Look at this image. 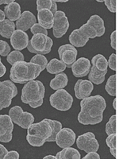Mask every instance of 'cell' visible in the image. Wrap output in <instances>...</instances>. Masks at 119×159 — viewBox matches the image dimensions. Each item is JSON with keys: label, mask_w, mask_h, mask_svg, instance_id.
Returning <instances> with one entry per match:
<instances>
[{"label": "cell", "mask_w": 119, "mask_h": 159, "mask_svg": "<svg viewBox=\"0 0 119 159\" xmlns=\"http://www.w3.org/2000/svg\"><path fill=\"white\" fill-rule=\"evenodd\" d=\"M107 108V103L100 95L85 98L80 101V112L78 121L83 125H96L103 119V112Z\"/></svg>", "instance_id": "6da1fadb"}, {"label": "cell", "mask_w": 119, "mask_h": 159, "mask_svg": "<svg viewBox=\"0 0 119 159\" xmlns=\"http://www.w3.org/2000/svg\"><path fill=\"white\" fill-rule=\"evenodd\" d=\"M42 72V68L37 64L22 61L12 65L10 71V80L14 83L26 84L37 78Z\"/></svg>", "instance_id": "7a4b0ae2"}, {"label": "cell", "mask_w": 119, "mask_h": 159, "mask_svg": "<svg viewBox=\"0 0 119 159\" xmlns=\"http://www.w3.org/2000/svg\"><path fill=\"white\" fill-rule=\"evenodd\" d=\"M45 88L40 80H31L22 88L21 99L22 103L29 104L32 108H37L43 104Z\"/></svg>", "instance_id": "3957f363"}, {"label": "cell", "mask_w": 119, "mask_h": 159, "mask_svg": "<svg viewBox=\"0 0 119 159\" xmlns=\"http://www.w3.org/2000/svg\"><path fill=\"white\" fill-rule=\"evenodd\" d=\"M26 140L29 145L34 147L43 146L52 134V127L45 120L33 123L27 129Z\"/></svg>", "instance_id": "277c9868"}, {"label": "cell", "mask_w": 119, "mask_h": 159, "mask_svg": "<svg viewBox=\"0 0 119 159\" xmlns=\"http://www.w3.org/2000/svg\"><path fill=\"white\" fill-rule=\"evenodd\" d=\"M98 37L96 30L90 24L85 23L79 29L74 30L69 35V42L74 47H83L89 39H93Z\"/></svg>", "instance_id": "5b68a950"}, {"label": "cell", "mask_w": 119, "mask_h": 159, "mask_svg": "<svg viewBox=\"0 0 119 159\" xmlns=\"http://www.w3.org/2000/svg\"><path fill=\"white\" fill-rule=\"evenodd\" d=\"M53 41L48 35L38 34L32 37L28 44L27 49L35 54H48L51 52Z\"/></svg>", "instance_id": "8992f818"}, {"label": "cell", "mask_w": 119, "mask_h": 159, "mask_svg": "<svg viewBox=\"0 0 119 159\" xmlns=\"http://www.w3.org/2000/svg\"><path fill=\"white\" fill-rule=\"evenodd\" d=\"M49 103L52 107L60 111L70 110L73 103V97L64 89H59L49 97Z\"/></svg>", "instance_id": "52a82bcc"}, {"label": "cell", "mask_w": 119, "mask_h": 159, "mask_svg": "<svg viewBox=\"0 0 119 159\" xmlns=\"http://www.w3.org/2000/svg\"><path fill=\"white\" fill-rule=\"evenodd\" d=\"M18 95V89L11 80L0 82V111L10 107L13 98Z\"/></svg>", "instance_id": "ba28073f"}, {"label": "cell", "mask_w": 119, "mask_h": 159, "mask_svg": "<svg viewBox=\"0 0 119 159\" xmlns=\"http://www.w3.org/2000/svg\"><path fill=\"white\" fill-rule=\"evenodd\" d=\"M9 116L14 123L23 129H28L34 122V116L31 113L24 111L20 106H15L9 111Z\"/></svg>", "instance_id": "9c48e42d"}, {"label": "cell", "mask_w": 119, "mask_h": 159, "mask_svg": "<svg viewBox=\"0 0 119 159\" xmlns=\"http://www.w3.org/2000/svg\"><path fill=\"white\" fill-rule=\"evenodd\" d=\"M76 145L79 150H83L86 153L95 151L99 149V143L96 139L95 135L92 132H87L77 138Z\"/></svg>", "instance_id": "30bf717a"}, {"label": "cell", "mask_w": 119, "mask_h": 159, "mask_svg": "<svg viewBox=\"0 0 119 159\" xmlns=\"http://www.w3.org/2000/svg\"><path fill=\"white\" fill-rule=\"evenodd\" d=\"M53 35L55 38H60L67 33L69 29V22L65 13L61 11H57L54 14L53 22Z\"/></svg>", "instance_id": "8fae6325"}, {"label": "cell", "mask_w": 119, "mask_h": 159, "mask_svg": "<svg viewBox=\"0 0 119 159\" xmlns=\"http://www.w3.org/2000/svg\"><path fill=\"white\" fill-rule=\"evenodd\" d=\"M9 115H0V142L7 143L12 140L14 124Z\"/></svg>", "instance_id": "7c38bea8"}, {"label": "cell", "mask_w": 119, "mask_h": 159, "mask_svg": "<svg viewBox=\"0 0 119 159\" xmlns=\"http://www.w3.org/2000/svg\"><path fill=\"white\" fill-rule=\"evenodd\" d=\"M58 54L60 61L66 65L67 68H71L72 64L76 61L78 51L76 48L71 44H65L60 46L58 49Z\"/></svg>", "instance_id": "4fadbf2b"}, {"label": "cell", "mask_w": 119, "mask_h": 159, "mask_svg": "<svg viewBox=\"0 0 119 159\" xmlns=\"http://www.w3.org/2000/svg\"><path fill=\"white\" fill-rule=\"evenodd\" d=\"M76 133L72 129L62 127L61 130L56 134L55 142L58 147L63 149L72 147L76 143Z\"/></svg>", "instance_id": "5bb4252c"}, {"label": "cell", "mask_w": 119, "mask_h": 159, "mask_svg": "<svg viewBox=\"0 0 119 159\" xmlns=\"http://www.w3.org/2000/svg\"><path fill=\"white\" fill-rule=\"evenodd\" d=\"M90 67H91V63L89 59L86 57H80L72 64L71 69L74 76L80 78L88 75Z\"/></svg>", "instance_id": "9a60e30c"}, {"label": "cell", "mask_w": 119, "mask_h": 159, "mask_svg": "<svg viewBox=\"0 0 119 159\" xmlns=\"http://www.w3.org/2000/svg\"><path fill=\"white\" fill-rule=\"evenodd\" d=\"M94 89V84L88 80H78L75 84L74 91L76 98L83 99L90 96Z\"/></svg>", "instance_id": "2e32d148"}, {"label": "cell", "mask_w": 119, "mask_h": 159, "mask_svg": "<svg viewBox=\"0 0 119 159\" xmlns=\"http://www.w3.org/2000/svg\"><path fill=\"white\" fill-rule=\"evenodd\" d=\"M11 44L13 49L21 51L27 48L29 44V36L25 32L19 30H16L11 37Z\"/></svg>", "instance_id": "e0dca14e"}, {"label": "cell", "mask_w": 119, "mask_h": 159, "mask_svg": "<svg viewBox=\"0 0 119 159\" xmlns=\"http://www.w3.org/2000/svg\"><path fill=\"white\" fill-rule=\"evenodd\" d=\"M35 23H37V18L35 15L30 11H25L22 13L19 19L16 21L15 25H16L17 29L19 30L26 32Z\"/></svg>", "instance_id": "ac0fdd59"}, {"label": "cell", "mask_w": 119, "mask_h": 159, "mask_svg": "<svg viewBox=\"0 0 119 159\" xmlns=\"http://www.w3.org/2000/svg\"><path fill=\"white\" fill-rule=\"evenodd\" d=\"M38 24L45 29H52L54 22V15L47 9L37 11Z\"/></svg>", "instance_id": "d6986e66"}, {"label": "cell", "mask_w": 119, "mask_h": 159, "mask_svg": "<svg viewBox=\"0 0 119 159\" xmlns=\"http://www.w3.org/2000/svg\"><path fill=\"white\" fill-rule=\"evenodd\" d=\"M3 12L5 14V16L12 22H15V21L19 19L21 15H22L21 7L16 2H13L6 6L4 7Z\"/></svg>", "instance_id": "ffe728a7"}, {"label": "cell", "mask_w": 119, "mask_h": 159, "mask_svg": "<svg viewBox=\"0 0 119 159\" xmlns=\"http://www.w3.org/2000/svg\"><path fill=\"white\" fill-rule=\"evenodd\" d=\"M68 83V77L65 73L60 72L55 76V77L51 80L49 86L53 90H59V89H64Z\"/></svg>", "instance_id": "44dd1931"}, {"label": "cell", "mask_w": 119, "mask_h": 159, "mask_svg": "<svg viewBox=\"0 0 119 159\" xmlns=\"http://www.w3.org/2000/svg\"><path fill=\"white\" fill-rule=\"evenodd\" d=\"M15 23L9 19H5L0 22V35L9 39L15 30Z\"/></svg>", "instance_id": "7402d4cb"}, {"label": "cell", "mask_w": 119, "mask_h": 159, "mask_svg": "<svg viewBox=\"0 0 119 159\" xmlns=\"http://www.w3.org/2000/svg\"><path fill=\"white\" fill-rule=\"evenodd\" d=\"M87 23L90 24L96 30L98 37H102L103 35H104L105 32H106V28H105L104 21L101 17L98 15H92L87 20Z\"/></svg>", "instance_id": "603a6c76"}, {"label": "cell", "mask_w": 119, "mask_h": 159, "mask_svg": "<svg viewBox=\"0 0 119 159\" xmlns=\"http://www.w3.org/2000/svg\"><path fill=\"white\" fill-rule=\"evenodd\" d=\"M67 66L61 61L60 60H58L56 58H53L48 63L46 66V70L50 74H58L60 72H64V71L66 69Z\"/></svg>", "instance_id": "cb8c5ba5"}, {"label": "cell", "mask_w": 119, "mask_h": 159, "mask_svg": "<svg viewBox=\"0 0 119 159\" xmlns=\"http://www.w3.org/2000/svg\"><path fill=\"white\" fill-rule=\"evenodd\" d=\"M92 66L96 69L102 72L107 73L108 69V63L107 58L102 54H96L91 59Z\"/></svg>", "instance_id": "d4e9b609"}, {"label": "cell", "mask_w": 119, "mask_h": 159, "mask_svg": "<svg viewBox=\"0 0 119 159\" xmlns=\"http://www.w3.org/2000/svg\"><path fill=\"white\" fill-rule=\"evenodd\" d=\"M56 157V159H80L81 155L76 149L69 147L58 152Z\"/></svg>", "instance_id": "484cf974"}, {"label": "cell", "mask_w": 119, "mask_h": 159, "mask_svg": "<svg viewBox=\"0 0 119 159\" xmlns=\"http://www.w3.org/2000/svg\"><path fill=\"white\" fill-rule=\"evenodd\" d=\"M37 10L47 9L54 15L57 11V4L54 0H37Z\"/></svg>", "instance_id": "4316f807"}, {"label": "cell", "mask_w": 119, "mask_h": 159, "mask_svg": "<svg viewBox=\"0 0 119 159\" xmlns=\"http://www.w3.org/2000/svg\"><path fill=\"white\" fill-rule=\"evenodd\" d=\"M44 120L47 121L49 123V125L52 127V134H51L50 137L47 139V141L49 143H53L55 142V139H56V136L58 132L61 130L62 128V123L60 122L57 121V120H52V119H45Z\"/></svg>", "instance_id": "83f0119b"}, {"label": "cell", "mask_w": 119, "mask_h": 159, "mask_svg": "<svg viewBox=\"0 0 119 159\" xmlns=\"http://www.w3.org/2000/svg\"><path fill=\"white\" fill-rule=\"evenodd\" d=\"M105 89L110 96L115 97L116 96V75H112L107 80Z\"/></svg>", "instance_id": "f1b7e54d"}, {"label": "cell", "mask_w": 119, "mask_h": 159, "mask_svg": "<svg viewBox=\"0 0 119 159\" xmlns=\"http://www.w3.org/2000/svg\"><path fill=\"white\" fill-rule=\"evenodd\" d=\"M24 59H25L24 55L21 52V51L18 50H15L13 51V52H11L8 54V56L7 57V61L11 65H13L16 62L24 61Z\"/></svg>", "instance_id": "f546056e"}, {"label": "cell", "mask_w": 119, "mask_h": 159, "mask_svg": "<svg viewBox=\"0 0 119 159\" xmlns=\"http://www.w3.org/2000/svg\"><path fill=\"white\" fill-rule=\"evenodd\" d=\"M31 63L33 64H37L40 66V67L42 68V70H45V69H46V66L48 65V60L47 58L45 57V55L42 54H36L34 57H33L31 58L30 61Z\"/></svg>", "instance_id": "4dcf8cb0"}, {"label": "cell", "mask_w": 119, "mask_h": 159, "mask_svg": "<svg viewBox=\"0 0 119 159\" xmlns=\"http://www.w3.org/2000/svg\"><path fill=\"white\" fill-rule=\"evenodd\" d=\"M106 143L107 147L110 148V154L114 157H117L116 156V134H111L108 135L106 139Z\"/></svg>", "instance_id": "1f68e13d"}, {"label": "cell", "mask_w": 119, "mask_h": 159, "mask_svg": "<svg viewBox=\"0 0 119 159\" xmlns=\"http://www.w3.org/2000/svg\"><path fill=\"white\" fill-rule=\"evenodd\" d=\"M106 133L107 135L116 134V116L113 115L106 124Z\"/></svg>", "instance_id": "d6a6232c"}, {"label": "cell", "mask_w": 119, "mask_h": 159, "mask_svg": "<svg viewBox=\"0 0 119 159\" xmlns=\"http://www.w3.org/2000/svg\"><path fill=\"white\" fill-rule=\"evenodd\" d=\"M11 52V46L7 42L0 40V56L7 57Z\"/></svg>", "instance_id": "836d02e7"}, {"label": "cell", "mask_w": 119, "mask_h": 159, "mask_svg": "<svg viewBox=\"0 0 119 159\" xmlns=\"http://www.w3.org/2000/svg\"><path fill=\"white\" fill-rule=\"evenodd\" d=\"M30 31L33 34H42L48 35V30L45 28L39 25L38 23H35L34 25H33L32 27L30 28Z\"/></svg>", "instance_id": "e575fe53"}, {"label": "cell", "mask_w": 119, "mask_h": 159, "mask_svg": "<svg viewBox=\"0 0 119 159\" xmlns=\"http://www.w3.org/2000/svg\"><path fill=\"white\" fill-rule=\"evenodd\" d=\"M116 1L115 0H105L104 3L107 9L112 13L116 12Z\"/></svg>", "instance_id": "d590c367"}, {"label": "cell", "mask_w": 119, "mask_h": 159, "mask_svg": "<svg viewBox=\"0 0 119 159\" xmlns=\"http://www.w3.org/2000/svg\"><path fill=\"white\" fill-rule=\"evenodd\" d=\"M108 66L113 71H116V54L115 53H111V55L109 57V60L107 61Z\"/></svg>", "instance_id": "8d00e7d4"}, {"label": "cell", "mask_w": 119, "mask_h": 159, "mask_svg": "<svg viewBox=\"0 0 119 159\" xmlns=\"http://www.w3.org/2000/svg\"><path fill=\"white\" fill-rule=\"evenodd\" d=\"M19 154L15 150L8 151L7 154H6L3 159H19Z\"/></svg>", "instance_id": "74e56055"}, {"label": "cell", "mask_w": 119, "mask_h": 159, "mask_svg": "<svg viewBox=\"0 0 119 159\" xmlns=\"http://www.w3.org/2000/svg\"><path fill=\"white\" fill-rule=\"evenodd\" d=\"M83 159H100V156H99L97 152L92 151L87 153V155L84 156Z\"/></svg>", "instance_id": "f35d334b"}, {"label": "cell", "mask_w": 119, "mask_h": 159, "mask_svg": "<svg viewBox=\"0 0 119 159\" xmlns=\"http://www.w3.org/2000/svg\"><path fill=\"white\" fill-rule=\"evenodd\" d=\"M110 45L112 49H116V31H113L110 35Z\"/></svg>", "instance_id": "ab89813d"}, {"label": "cell", "mask_w": 119, "mask_h": 159, "mask_svg": "<svg viewBox=\"0 0 119 159\" xmlns=\"http://www.w3.org/2000/svg\"><path fill=\"white\" fill-rule=\"evenodd\" d=\"M7 149L3 145L0 144V159H3L6 154H7Z\"/></svg>", "instance_id": "60d3db41"}, {"label": "cell", "mask_w": 119, "mask_h": 159, "mask_svg": "<svg viewBox=\"0 0 119 159\" xmlns=\"http://www.w3.org/2000/svg\"><path fill=\"white\" fill-rule=\"evenodd\" d=\"M6 72H7V68L2 64V62L0 61V77H2L5 75Z\"/></svg>", "instance_id": "b9f144b4"}, {"label": "cell", "mask_w": 119, "mask_h": 159, "mask_svg": "<svg viewBox=\"0 0 119 159\" xmlns=\"http://www.w3.org/2000/svg\"><path fill=\"white\" fill-rule=\"evenodd\" d=\"M15 2V1H13V0H0V5H2V4H10L11 2Z\"/></svg>", "instance_id": "7bdbcfd3"}, {"label": "cell", "mask_w": 119, "mask_h": 159, "mask_svg": "<svg viewBox=\"0 0 119 159\" xmlns=\"http://www.w3.org/2000/svg\"><path fill=\"white\" fill-rule=\"evenodd\" d=\"M6 16H5V14H4L3 11L2 10H0V22H2L3 20L6 19Z\"/></svg>", "instance_id": "ee69618b"}, {"label": "cell", "mask_w": 119, "mask_h": 159, "mask_svg": "<svg viewBox=\"0 0 119 159\" xmlns=\"http://www.w3.org/2000/svg\"><path fill=\"white\" fill-rule=\"evenodd\" d=\"M44 159H56V157L52 155H47L44 157Z\"/></svg>", "instance_id": "f6af8a7d"}, {"label": "cell", "mask_w": 119, "mask_h": 159, "mask_svg": "<svg viewBox=\"0 0 119 159\" xmlns=\"http://www.w3.org/2000/svg\"><path fill=\"white\" fill-rule=\"evenodd\" d=\"M116 103H117V99L114 98V101H113V107H114V110H116V109H117V105H116Z\"/></svg>", "instance_id": "bcb514c9"}, {"label": "cell", "mask_w": 119, "mask_h": 159, "mask_svg": "<svg viewBox=\"0 0 119 159\" xmlns=\"http://www.w3.org/2000/svg\"><path fill=\"white\" fill-rule=\"evenodd\" d=\"M55 2L57 3V2H68V0H54Z\"/></svg>", "instance_id": "7dc6e473"}, {"label": "cell", "mask_w": 119, "mask_h": 159, "mask_svg": "<svg viewBox=\"0 0 119 159\" xmlns=\"http://www.w3.org/2000/svg\"><path fill=\"white\" fill-rule=\"evenodd\" d=\"M97 2H104V0H97Z\"/></svg>", "instance_id": "c3c4849f"}, {"label": "cell", "mask_w": 119, "mask_h": 159, "mask_svg": "<svg viewBox=\"0 0 119 159\" xmlns=\"http://www.w3.org/2000/svg\"><path fill=\"white\" fill-rule=\"evenodd\" d=\"M0 61H1V57H0Z\"/></svg>", "instance_id": "681fc988"}]
</instances>
